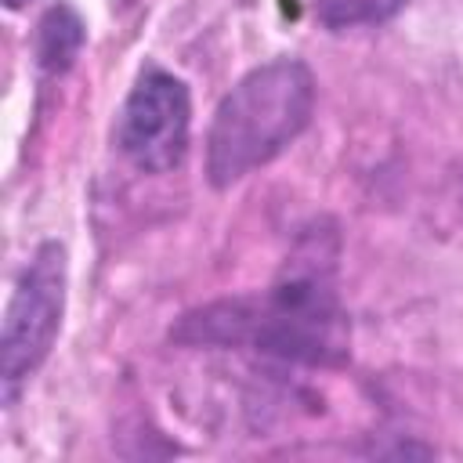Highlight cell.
<instances>
[{"label":"cell","mask_w":463,"mask_h":463,"mask_svg":"<svg viewBox=\"0 0 463 463\" xmlns=\"http://www.w3.org/2000/svg\"><path fill=\"white\" fill-rule=\"evenodd\" d=\"M405 0H315V14L326 29H354V25H380L391 22Z\"/></svg>","instance_id":"obj_6"},{"label":"cell","mask_w":463,"mask_h":463,"mask_svg":"<svg viewBox=\"0 0 463 463\" xmlns=\"http://www.w3.org/2000/svg\"><path fill=\"white\" fill-rule=\"evenodd\" d=\"M65 246L47 239L36 246L33 260L22 268L14 293L4 311V333H0V398L4 405H14L29 376L43 365V358L54 347V336L61 329L65 315Z\"/></svg>","instance_id":"obj_3"},{"label":"cell","mask_w":463,"mask_h":463,"mask_svg":"<svg viewBox=\"0 0 463 463\" xmlns=\"http://www.w3.org/2000/svg\"><path fill=\"white\" fill-rule=\"evenodd\" d=\"M83 40H87V29H83V18L76 14V7L65 0L51 4L36 25V65L47 76L72 69V61L83 51Z\"/></svg>","instance_id":"obj_5"},{"label":"cell","mask_w":463,"mask_h":463,"mask_svg":"<svg viewBox=\"0 0 463 463\" xmlns=\"http://www.w3.org/2000/svg\"><path fill=\"white\" fill-rule=\"evenodd\" d=\"M192 130V98L184 80L159 65H145L119 109L116 145L145 174L181 166Z\"/></svg>","instance_id":"obj_4"},{"label":"cell","mask_w":463,"mask_h":463,"mask_svg":"<svg viewBox=\"0 0 463 463\" xmlns=\"http://www.w3.org/2000/svg\"><path fill=\"white\" fill-rule=\"evenodd\" d=\"M315 76L300 58L250 69L213 109L206 130V181L228 188L271 163L311 123Z\"/></svg>","instance_id":"obj_2"},{"label":"cell","mask_w":463,"mask_h":463,"mask_svg":"<svg viewBox=\"0 0 463 463\" xmlns=\"http://www.w3.org/2000/svg\"><path fill=\"white\" fill-rule=\"evenodd\" d=\"M25 4H29V0H4V7H7V11H22Z\"/></svg>","instance_id":"obj_7"},{"label":"cell","mask_w":463,"mask_h":463,"mask_svg":"<svg viewBox=\"0 0 463 463\" xmlns=\"http://www.w3.org/2000/svg\"><path fill=\"white\" fill-rule=\"evenodd\" d=\"M333 260V235L307 232L271 289L195 307L177 318L170 340L192 347H253L300 365H344L351 351V318L336 293Z\"/></svg>","instance_id":"obj_1"}]
</instances>
